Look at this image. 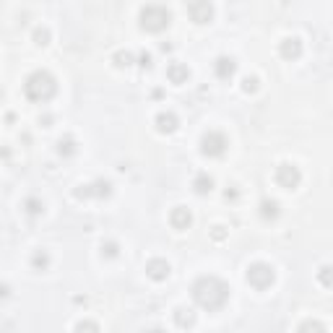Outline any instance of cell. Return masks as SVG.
Returning a JSON list of instances; mask_svg holds the SVG:
<instances>
[{
  "instance_id": "obj_1",
  "label": "cell",
  "mask_w": 333,
  "mask_h": 333,
  "mask_svg": "<svg viewBox=\"0 0 333 333\" xmlns=\"http://www.w3.org/2000/svg\"><path fill=\"white\" fill-rule=\"evenodd\" d=\"M193 297H196V302L200 304V307H206V310H219L221 304L227 302L229 289H227L224 281L214 279V276H206V279H200L196 286H193Z\"/></svg>"
},
{
  "instance_id": "obj_2",
  "label": "cell",
  "mask_w": 333,
  "mask_h": 333,
  "mask_svg": "<svg viewBox=\"0 0 333 333\" xmlns=\"http://www.w3.org/2000/svg\"><path fill=\"white\" fill-rule=\"evenodd\" d=\"M26 97L32 101H47L52 94H55V78L50 73H34V76L26 78Z\"/></svg>"
},
{
  "instance_id": "obj_3",
  "label": "cell",
  "mask_w": 333,
  "mask_h": 333,
  "mask_svg": "<svg viewBox=\"0 0 333 333\" xmlns=\"http://www.w3.org/2000/svg\"><path fill=\"white\" fill-rule=\"evenodd\" d=\"M169 24V11H164L162 5H149L141 11V26L149 32H162Z\"/></svg>"
},
{
  "instance_id": "obj_4",
  "label": "cell",
  "mask_w": 333,
  "mask_h": 333,
  "mask_svg": "<svg viewBox=\"0 0 333 333\" xmlns=\"http://www.w3.org/2000/svg\"><path fill=\"white\" fill-rule=\"evenodd\" d=\"M247 281L255 286V289H266V286L273 284V268L266 263H255L247 268Z\"/></svg>"
},
{
  "instance_id": "obj_5",
  "label": "cell",
  "mask_w": 333,
  "mask_h": 333,
  "mask_svg": "<svg viewBox=\"0 0 333 333\" xmlns=\"http://www.w3.org/2000/svg\"><path fill=\"white\" fill-rule=\"evenodd\" d=\"M300 180H302V174H300L297 166H292V164H281L279 169H276V182H279L281 188H286V190L297 188Z\"/></svg>"
},
{
  "instance_id": "obj_6",
  "label": "cell",
  "mask_w": 333,
  "mask_h": 333,
  "mask_svg": "<svg viewBox=\"0 0 333 333\" xmlns=\"http://www.w3.org/2000/svg\"><path fill=\"white\" fill-rule=\"evenodd\" d=\"M224 151H227V138L221 133L203 135V154H206V156H221Z\"/></svg>"
},
{
  "instance_id": "obj_7",
  "label": "cell",
  "mask_w": 333,
  "mask_h": 333,
  "mask_svg": "<svg viewBox=\"0 0 333 333\" xmlns=\"http://www.w3.org/2000/svg\"><path fill=\"white\" fill-rule=\"evenodd\" d=\"M216 73H219V78H229V76H234V60H229V58H219V60H216Z\"/></svg>"
},
{
  "instance_id": "obj_8",
  "label": "cell",
  "mask_w": 333,
  "mask_h": 333,
  "mask_svg": "<svg viewBox=\"0 0 333 333\" xmlns=\"http://www.w3.org/2000/svg\"><path fill=\"white\" fill-rule=\"evenodd\" d=\"M149 276H154V279H166V276H169V266L164 261H151L149 263Z\"/></svg>"
},
{
  "instance_id": "obj_9",
  "label": "cell",
  "mask_w": 333,
  "mask_h": 333,
  "mask_svg": "<svg viewBox=\"0 0 333 333\" xmlns=\"http://www.w3.org/2000/svg\"><path fill=\"white\" fill-rule=\"evenodd\" d=\"M172 224L177 227V229H188V227H190V214H188L185 208H177V211L172 214Z\"/></svg>"
},
{
  "instance_id": "obj_10",
  "label": "cell",
  "mask_w": 333,
  "mask_h": 333,
  "mask_svg": "<svg viewBox=\"0 0 333 333\" xmlns=\"http://www.w3.org/2000/svg\"><path fill=\"white\" fill-rule=\"evenodd\" d=\"M156 123H159V131H174V128H177V117H174L172 112H166V115H159L156 117Z\"/></svg>"
},
{
  "instance_id": "obj_11",
  "label": "cell",
  "mask_w": 333,
  "mask_h": 333,
  "mask_svg": "<svg viewBox=\"0 0 333 333\" xmlns=\"http://www.w3.org/2000/svg\"><path fill=\"white\" fill-rule=\"evenodd\" d=\"M188 11L196 16L198 24H203V21H208V18H211V5H190Z\"/></svg>"
},
{
  "instance_id": "obj_12",
  "label": "cell",
  "mask_w": 333,
  "mask_h": 333,
  "mask_svg": "<svg viewBox=\"0 0 333 333\" xmlns=\"http://www.w3.org/2000/svg\"><path fill=\"white\" fill-rule=\"evenodd\" d=\"M261 214L266 216V219H276V216H279V203H276V200H263L261 203Z\"/></svg>"
},
{
  "instance_id": "obj_13",
  "label": "cell",
  "mask_w": 333,
  "mask_h": 333,
  "mask_svg": "<svg viewBox=\"0 0 333 333\" xmlns=\"http://www.w3.org/2000/svg\"><path fill=\"white\" fill-rule=\"evenodd\" d=\"M211 188H214V180L206 177V174H200V177L196 180V190L200 193V196H203V193H211Z\"/></svg>"
},
{
  "instance_id": "obj_14",
  "label": "cell",
  "mask_w": 333,
  "mask_h": 333,
  "mask_svg": "<svg viewBox=\"0 0 333 333\" xmlns=\"http://www.w3.org/2000/svg\"><path fill=\"white\" fill-rule=\"evenodd\" d=\"M284 55H286V58H289V55H292V58H297V55H300V42H297V39H286Z\"/></svg>"
},
{
  "instance_id": "obj_15",
  "label": "cell",
  "mask_w": 333,
  "mask_h": 333,
  "mask_svg": "<svg viewBox=\"0 0 333 333\" xmlns=\"http://www.w3.org/2000/svg\"><path fill=\"white\" fill-rule=\"evenodd\" d=\"M300 333H326V328H323L320 323L312 320V323H304V326L300 328Z\"/></svg>"
},
{
  "instance_id": "obj_16",
  "label": "cell",
  "mask_w": 333,
  "mask_h": 333,
  "mask_svg": "<svg viewBox=\"0 0 333 333\" xmlns=\"http://www.w3.org/2000/svg\"><path fill=\"white\" fill-rule=\"evenodd\" d=\"M26 211H29V214H39V211H42V203H39V200H26Z\"/></svg>"
},
{
  "instance_id": "obj_17",
  "label": "cell",
  "mask_w": 333,
  "mask_h": 333,
  "mask_svg": "<svg viewBox=\"0 0 333 333\" xmlns=\"http://www.w3.org/2000/svg\"><path fill=\"white\" fill-rule=\"evenodd\" d=\"M169 73H172V78L177 81V83H180L182 78H188V70H185V68H172Z\"/></svg>"
},
{
  "instance_id": "obj_18",
  "label": "cell",
  "mask_w": 333,
  "mask_h": 333,
  "mask_svg": "<svg viewBox=\"0 0 333 333\" xmlns=\"http://www.w3.org/2000/svg\"><path fill=\"white\" fill-rule=\"evenodd\" d=\"M47 263H50V258H47V255H44V253H36V255H34V266H36V268H39V266L44 268V266H47Z\"/></svg>"
},
{
  "instance_id": "obj_19",
  "label": "cell",
  "mask_w": 333,
  "mask_h": 333,
  "mask_svg": "<svg viewBox=\"0 0 333 333\" xmlns=\"http://www.w3.org/2000/svg\"><path fill=\"white\" fill-rule=\"evenodd\" d=\"M76 331L78 333H97V326H94V323H81Z\"/></svg>"
},
{
  "instance_id": "obj_20",
  "label": "cell",
  "mask_w": 333,
  "mask_h": 333,
  "mask_svg": "<svg viewBox=\"0 0 333 333\" xmlns=\"http://www.w3.org/2000/svg\"><path fill=\"white\" fill-rule=\"evenodd\" d=\"M63 151H66V154H73V141H70V138H68L66 143L60 141V154H63Z\"/></svg>"
},
{
  "instance_id": "obj_21",
  "label": "cell",
  "mask_w": 333,
  "mask_h": 333,
  "mask_svg": "<svg viewBox=\"0 0 333 333\" xmlns=\"http://www.w3.org/2000/svg\"><path fill=\"white\" fill-rule=\"evenodd\" d=\"M101 250H107V255H117V245L115 242H109L107 247H101Z\"/></svg>"
},
{
  "instance_id": "obj_22",
  "label": "cell",
  "mask_w": 333,
  "mask_h": 333,
  "mask_svg": "<svg viewBox=\"0 0 333 333\" xmlns=\"http://www.w3.org/2000/svg\"><path fill=\"white\" fill-rule=\"evenodd\" d=\"M0 297H8V286H5V284L0 286Z\"/></svg>"
},
{
  "instance_id": "obj_23",
  "label": "cell",
  "mask_w": 333,
  "mask_h": 333,
  "mask_svg": "<svg viewBox=\"0 0 333 333\" xmlns=\"http://www.w3.org/2000/svg\"><path fill=\"white\" fill-rule=\"evenodd\" d=\"M149 333H164V331H159V328H154V331H149Z\"/></svg>"
}]
</instances>
